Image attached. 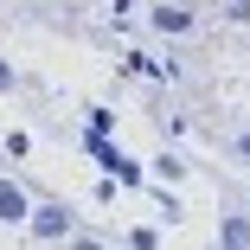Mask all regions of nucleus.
<instances>
[{"instance_id":"nucleus-1","label":"nucleus","mask_w":250,"mask_h":250,"mask_svg":"<svg viewBox=\"0 0 250 250\" xmlns=\"http://www.w3.org/2000/svg\"><path fill=\"white\" fill-rule=\"evenodd\" d=\"M32 231L39 237H71V212L64 206H45V212H32Z\"/></svg>"},{"instance_id":"nucleus-2","label":"nucleus","mask_w":250,"mask_h":250,"mask_svg":"<svg viewBox=\"0 0 250 250\" xmlns=\"http://www.w3.org/2000/svg\"><path fill=\"white\" fill-rule=\"evenodd\" d=\"M154 26H161V32H186V26H192V13H186V7H161V13H154Z\"/></svg>"},{"instance_id":"nucleus-3","label":"nucleus","mask_w":250,"mask_h":250,"mask_svg":"<svg viewBox=\"0 0 250 250\" xmlns=\"http://www.w3.org/2000/svg\"><path fill=\"white\" fill-rule=\"evenodd\" d=\"M0 218H7V225H20V218H26V199H20L13 186H0Z\"/></svg>"},{"instance_id":"nucleus-4","label":"nucleus","mask_w":250,"mask_h":250,"mask_svg":"<svg viewBox=\"0 0 250 250\" xmlns=\"http://www.w3.org/2000/svg\"><path fill=\"white\" fill-rule=\"evenodd\" d=\"M237 154H244V161H250V135H244V141H237Z\"/></svg>"}]
</instances>
